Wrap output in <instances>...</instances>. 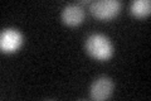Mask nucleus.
<instances>
[{
	"label": "nucleus",
	"instance_id": "obj_1",
	"mask_svg": "<svg viewBox=\"0 0 151 101\" xmlns=\"http://www.w3.org/2000/svg\"><path fill=\"white\" fill-rule=\"evenodd\" d=\"M86 51L93 58L105 61L108 60L113 53L112 43L105 34L94 33L91 34L86 41Z\"/></svg>",
	"mask_w": 151,
	"mask_h": 101
},
{
	"label": "nucleus",
	"instance_id": "obj_2",
	"mask_svg": "<svg viewBox=\"0 0 151 101\" xmlns=\"http://www.w3.org/2000/svg\"><path fill=\"white\" fill-rule=\"evenodd\" d=\"M121 3L119 0H97V1L91 3L89 10L92 15L98 19H111L120 12Z\"/></svg>",
	"mask_w": 151,
	"mask_h": 101
},
{
	"label": "nucleus",
	"instance_id": "obj_3",
	"mask_svg": "<svg viewBox=\"0 0 151 101\" xmlns=\"http://www.w3.org/2000/svg\"><path fill=\"white\" fill-rule=\"evenodd\" d=\"M113 91V82L110 77L106 76H101V77L96 78L91 85L89 89V95L91 99L97 100V101H102L106 100L111 96Z\"/></svg>",
	"mask_w": 151,
	"mask_h": 101
},
{
	"label": "nucleus",
	"instance_id": "obj_4",
	"mask_svg": "<svg viewBox=\"0 0 151 101\" xmlns=\"http://www.w3.org/2000/svg\"><path fill=\"white\" fill-rule=\"evenodd\" d=\"M23 44V34L18 29L9 28L0 34V48L3 52H15Z\"/></svg>",
	"mask_w": 151,
	"mask_h": 101
},
{
	"label": "nucleus",
	"instance_id": "obj_5",
	"mask_svg": "<svg viewBox=\"0 0 151 101\" xmlns=\"http://www.w3.org/2000/svg\"><path fill=\"white\" fill-rule=\"evenodd\" d=\"M84 18V9L81 4H69L62 12V19L68 25H77Z\"/></svg>",
	"mask_w": 151,
	"mask_h": 101
},
{
	"label": "nucleus",
	"instance_id": "obj_6",
	"mask_svg": "<svg viewBox=\"0 0 151 101\" xmlns=\"http://www.w3.org/2000/svg\"><path fill=\"white\" fill-rule=\"evenodd\" d=\"M130 10L135 17L149 15L151 12V1L150 0H135L131 3Z\"/></svg>",
	"mask_w": 151,
	"mask_h": 101
}]
</instances>
